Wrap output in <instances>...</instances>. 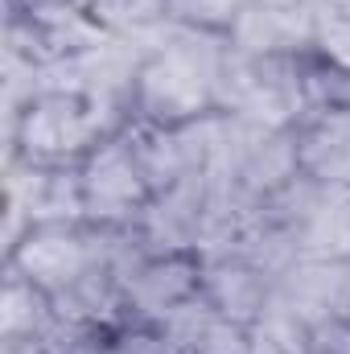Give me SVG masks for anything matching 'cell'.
Returning <instances> with one entry per match:
<instances>
[{
  "instance_id": "cell-1",
  "label": "cell",
  "mask_w": 350,
  "mask_h": 354,
  "mask_svg": "<svg viewBox=\"0 0 350 354\" xmlns=\"http://www.w3.org/2000/svg\"><path fill=\"white\" fill-rule=\"evenodd\" d=\"M17 145L29 161L62 165L95 153V120L79 95H42L17 120Z\"/></svg>"
},
{
  "instance_id": "cell-2",
  "label": "cell",
  "mask_w": 350,
  "mask_h": 354,
  "mask_svg": "<svg viewBox=\"0 0 350 354\" xmlns=\"http://www.w3.org/2000/svg\"><path fill=\"white\" fill-rule=\"evenodd\" d=\"M8 264L17 272V280H25L29 288H62L87 272V243L75 227L50 218V223H37L25 231V239L12 248Z\"/></svg>"
},
{
  "instance_id": "cell-3",
  "label": "cell",
  "mask_w": 350,
  "mask_h": 354,
  "mask_svg": "<svg viewBox=\"0 0 350 354\" xmlns=\"http://www.w3.org/2000/svg\"><path fill=\"white\" fill-rule=\"evenodd\" d=\"M140 194V174L128 153L120 149H95L87 169L79 177V198L91 214H124Z\"/></svg>"
}]
</instances>
